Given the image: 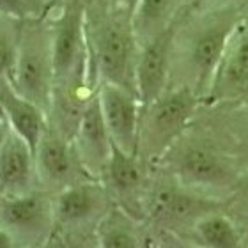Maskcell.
I'll return each mask as SVG.
<instances>
[{
	"instance_id": "6da1fadb",
	"label": "cell",
	"mask_w": 248,
	"mask_h": 248,
	"mask_svg": "<svg viewBox=\"0 0 248 248\" xmlns=\"http://www.w3.org/2000/svg\"><path fill=\"white\" fill-rule=\"evenodd\" d=\"M87 39L93 87L98 91L99 83H115L137 94L135 69L140 48L131 11L128 7L112 11L87 9Z\"/></svg>"
},
{
	"instance_id": "7a4b0ae2",
	"label": "cell",
	"mask_w": 248,
	"mask_h": 248,
	"mask_svg": "<svg viewBox=\"0 0 248 248\" xmlns=\"http://www.w3.org/2000/svg\"><path fill=\"white\" fill-rule=\"evenodd\" d=\"M52 25V53L55 89L96 93L89 75L87 5L83 0H67Z\"/></svg>"
},
{
	"instance_id": "3957f363",
	"label": "cell",
	"mask_w": 248,
	"mask_h": 248,
	"mask_svg": "<svg viewBox=\"0 0 248 248\" xmlns=\"http://www.w3.org/2000/svg\"><path fill=\"white\" fill-rule=\"evenodd\" d=\"M45 18L21 21L20 46L9 80L23 98L48 114L52 107L55 73L52 53V25L45 23Z\"/></svg>"
},
{
	"instance_id": "277c9868",
	"label": "cell",
	"mask_w": 248,
	"mask_h": 248,
	"mask_svg": "<svg viewBox=\"0 0 248 248\" xmlns=\"http://www.w3.org/2000/svg\"><path fill=\"white\" fill-rule=\"evenodd\" d=\"M199 96L191 87L167 89L160 98L142 107L139 137L140 153L147 160H161L181 140L195 114Z\"/></svg>"
},
{
	"instance_id": "5b68a950",
	"label": "cell",
	"mask_w": 248,
	"mask_h": 248,
	"mask_svg": "<svg viewBox=\"0 0 248 248\" xmlns=\"http://www.w3.org/2000/svg\"><path fill=\"white\" fill-rule=\"evenodd\" d=\"M55 223L53 199L43 190L0 193V229L13 248H37L52 238Z\"/></svg>"
},
{
	"instance_id": "8992f818",
	"label": "cell",
	"mask_w": 248,
	"mask_h": 248,
	"mask_svg": "<svg viewBox=\"0 0 248 248\" xmlns=\"http://www.w3.org/2000/svg\"><path fill=\"white\" fill-rule=\"evenodd\" d=\"M239 18L241 15L236 7H222L206 16V20L191 32L186 53L188 66L195 80L191 89L197 93V96L215 89L229 39Z\"/></svg>"
},
{
	"instance_id": "52a82bcc",
	"label": "cell",
	"mask_w": 248,
	"mask_h": 248,
	"mask_svg": "<svg viewBox=\"0 0 248 248\" xmlns=\"http://www.w3.org/2000/svg\"><path fill=\"white\" fill-rule=\"evenodd\" d=\"M165 156H170L174 174L188 188H232L239 176L232 160L207 144L176 142Z\"/></svg>"
},
{
	"instance_id": "ba28073f",
	"label": "cell",
	"mask_w": 248,
	"mask_h": 248,
	"mask_svg": "<svg viewBox=\"0 0 248 248\" xmlns=\"http://www.w3.org/2000/svg\"><path fill=\"white\" fill-rule=\"evenodd\" d=\"M34 156L37 179L48 190L61 191L80 181L93 179L83 169L73 140L53 128L50 123L34 151Z\"/></svg>"
},
{
	"instance_id": "9c48e42d",
	"label": "cell",
	"mask_w": 248,
	"mask_h": 248,
	"mask_svg": "<svg viewBox=\"0 0 248 248\" xmlns=\"http://www.w3.org/2000/svg\"><path fill=\"white\" fill-rule=\"evenodd\" d=\"M98 98L112 142L129 155H139L142 103L139 96L115 83H99Z\"/></svg>"
},
{
	"instance_id": "30bf717a",
	"label": "cell",
	"mask_w": 248,
	"mask_h": 248,
	"mask_svg": "<svg viewBox=\"0 0 248 248\" xmlns=\"http://www.w3.org/2000/svg\"><path fill=\"white\" fill-rule=\"evenodd\" d=\"M176 29L169 25L149 41L142 43L135 69V89L142 107H147L167 91L170 73V53Z\"/></svg>"
},
{
	"instance_id": "8fae6325",
	"label": "cell",
	"mask_w": 248,
	"mask_h": 248,
	"mask_svg": "<svg viewBox=\"0 0 248 248\" xmlns=\"http://www.w3.org/2000/svg\"><path fill=\"white\" fill-rule=\"evenodd\" d=\"M73 145L89 176L93 179H101L105 167L112 156L114 142L101 112L98 91L93 94V98L89 99L83 108L77 131L73 135Z\"/></svg>"
},
{
	"instance_id": "7c38bea8",
	"label": "cell",
	"mask_w": 248,
	"mask_h": 248,
	"mask_svg": "<svg viewBox=\"0 0 248 248\" xmlns=\"http://www.w3.org/2000/svg\"><path fill=\"white\" fill-rule=\"evenodd\" d=\"M108 191L96 179L80 181L57 191L53 197L55 223L62 229H80L89 223H99L107 213Z\"/></svg>"
},
{
	"instance_id": "4fadbf2b",
	"label": "cell",
	"mask_w": 248,
	"mask_h": 248,
	"mask_svg": "<svg viewBox=\"0 0 248 248\" xmlns=\"http://www.w3.org/2000/svg\"><path fill=\"white\" fill-rule=\"evenodd\" d=\"M217 204L209 199L197 195L188 190V186L181 181L177 185L161 183L155 186L147 197V213L161 223H183L191 220V217L199 220L202 215L215 211Z\"/></svg>"
},
{
	"instance_id": "5bb4252c",
	"label": "cell",
	"mask_w": 248,
	"mask_h": 248,
	"mask_svg": "<svg viewBox=\"0 0 248 248\" xmlns=\"http://www.w3.org/2000/svg\"><path fill=\"white\" fill-rule=\"evenodd\" d=\"M36 156L29 142L11 129L0 153V193H25L36 190Z\"/></svg>"
},
{
	"instance_id": "9a60e30c",
	"label": "cell",
	"mask_w": 248,
	"mask_h": 248,
	"mask_svg": "<svg viewBox=\"0 0 248 248\" xmlns=\"http://www.w3.org/2000/svg\"><path fill=\"white\" fill-rule=\"evenodd\" d=\"M0 103L11 129L29 142L36 151L43 133L48 128V114L37 105L23 98L11 83L9 78H0Z\"/></svg>"
},
{
	"instance_id": "2e32d148",
	"label": "cell",
	"mask_w": 248,
	"mask_h": 248,
	"mask_svg": "<svg viewBox=\"0 0 248 248\" xmlns=\"http://www.w3.org/2000/svg\"><path fill=\"white\" fill-rule=\"evenodd\" d=\"M107 191H112L121 202H139L144 172L139 155H129L114 145L112 156L101 176Z\"/></svg>"
},
{
	"instance_id": "e0dca14e",
	"label": "cell",
	"mask_w": 248,
	"mask_h": 248,
	"mask_svg": "<svg viewBox=\"0 0 248 248\" xmlns=\"http://www.w3.org/2000/svg\"><path fill=\"white\" fill-rule=\"evenodd\" d=\"M98 248H149L151 241L140 232L133 215L123 207H114L105 213L96 225Z\"/></svg>"
},
{
	"instance_id": "ac0fdd59",
	"label": "cell",
	"mask_w": 248,
	"mask_h": 248,
	"mask_svg": "<svg viewBox=\"0 0 248 248\" xmlns=\"http://www.w3.org/2000/svg\"><path fill=\"white\" fill-rule=\"evenodd\" d=\"M218 82L231 87H248V16L239 18L229 39L225 57L217 77Z\"/></svg>"
},
{
	"instance_id": "d6986e66",
	"label": "cell",
	"mask_w": 248,
	"mask_h": 248,
	"mask_svg": "<svg viewBox=\"0 0 248 248\" xmlns=\"http://www.w3.org/2000/svg\"><path fill=\"white\" fill-rule=\"evenodd\" d=\"M195 243L201 248H241V231L220 211H209L193 222Z\"/></svg>"
},
{
	"instance_id": "ffe728a7",
	"label": "cell",
	"mask_w": 248,
	"mask_h": 248,
	"mask_svg": "<svg viewBox=\"0 0 248 248\" xmlns=\"http://www.w3.org/2000/svg\"><path fill=\"white\" fill-rule=\"evenodd\" d=\"M176 0H139L131 11L133 29L139 43L149 41L151 37L172 23Z\"/></svg>"
},
{
	"instance_id": "44dd1931",
	"label": "cell",
	"mask_w": 248,
	"mask_h": 248,
	"mask_svg": "<svg viewBox=\"0 0 248 248\" xmlns=\"http://www.w3.org/2000/svg\"><path fill=\"white\" fill-rule=\"evenodd\" d=\"M21 20L0 13V78H11L20 46Z\"/></svg>"
},
{
	"instance_id": "7402d4cb",
	"label": "cell",
	"mask_w": 248,
	"mask_h": 248,
	"mask_svg": "<svg viewBox=\"0 0 248 248\" xmlns=\"http://www.w3.org/2000/svg\"><path fill=\"white\" fill-rule=\"evenodd\" d=\"M52 7L50 0H0V13L18 20L45 18Z\"/></svg>"
},
{
	"instance_id": "603a6c76",
	"label": "cell",
	"mask_w": 248,
	"mask_h": 248,
	"mask_svg": "<svg viewBox=\"0 0 248 248\" xmlns=\"http://www.w3.org/2000/svg\"><path fill=\"white\" fill-rule=\"evenodd\" d=\"M232 193L239 204L248 211V169L245 172H239L238 179L232 186Z\"/></svg>"
},
{
	"instance_id": "cb8c5ba5",
	"label": "cell",
	"mask_w": 248,
	"mask_h": 248,
	"mask_svg": "<svg viewBox=\"0 0 248 248\" xmlns=\"http://www.w3.org/2000/svg\"><path fill=\"white\" fill-rule=\"evenodd\" d=\"M89 11H112L128 7V0H83Z\"/></svg>"
},
{
	"instance_id": "d4e9b609",
	"label": "cell",
	"mask_w": 248,
	"mask_h": 248,
	"mask_svg": "<svg viewBox=\"0 0 248 248\" xmlns=\"http://www.w3.org/2000/svg\"><path fill=\"white\" fill-rule=\"evenodd\" d=\"M158 245L161 248H201L197 243H188V241L177 238L174 234H165Z\"/></svg>"
},
{
	"instance_id": "484cf974",
	"label": "cell",
	"mask_w": 248,
	"mask_h": 248,
	"mask_svg": "<svg viewBox=\"0 0 248 248\" xmlns=\"http://www.w3.org/2000/svg\"><path fill=\"white\" fill-rule=\"evenodd\" d=\"M234 117H236V124L241 128V131H243L245 135H248V105L245 108L238 110V114L234 115Z\"/></svg>"
},
{
	"instance_id": "4316f807",
	"label": "cell",
	"mask_w": 248,
	"mask_h": 248,
	"mask_svg": "<svg viewBox=\"0 0 248 248\" xmlns=\"http://www.w3.org/2000/svg\"><path fill=\"white\" fill-rule=\"evenodd\" d=\"M37 248H67V245L62 241V238H59L57 234H53L46 243H43L41 247H37Z\"/></svg>"
},
{
	"instance_id": "83f0119b",
	"label": "cell",
	"mask_w": 248,
	"mask_h": 248,
	"mask_svg": "<svg viewBox=\"0 0 248 248\" xmlns=\"http://www.w3.org/2000/svg\"><path fill=\"white\" fill-rule=\"evenodd\" d=\"M9 133H11L9 123H7V121L0 123V153L4 149V144H5V140H7V137H9Z\"/></svg>"
},
{
	"instance_id": "f1b7e54d",
	"label": "cell",
	"mask_w": 248,
	"mask_h": 248,
	"mask_svg": "<svg viewBox=\"0 0 248 248\" xmlns=\"http://www.w3.org/2000/svg\"><path fill=\"white\" fill-rule=\"evenodd\" d=\"M0 248H13V245H11L9 238L5 236V232L0 229Z\"/></svg>"
},
{
	"instance_id": "f546056e",
	"label": "cell",
	"mask_w": 248,
	"mask_h": 248,
	"mask_svg": "<svg viewBox=\"0 0 248 248\" xmlns=\"http://www.w3.org/2000/svg\"><path fill=\"white\" fill-rule=\"evenodd\" d=\"M220 2V0H193V7H207V5H213Z\"/></svg>"
},
{
	"instance_id": "4dcf8cb0",
	"label": "cell",
	"mask_w": 248,
	"mask_h": 248,
	"mask_svg": "<svg viewBox=\"0 0 248 248\" xmlns=\"http://www.w3.org/2000/svg\"><path fill=\"white\" fill-rule=\"evenodd\" d=\"M5 119V112H4V107H2V103H0V123H4Z\"/></svg>"
},
{
	"instance_id": "1f68e13d",
	"label": "cell",
	"mask_w": 248,
	"mask_h": 248,
	"mask_svg": "<svg viewBox=\"0 0 248 248\" xmlns=\"http://www.w3.org/2000/svg\"><path fill=\"white\" fill-rule=\"evenodd\" d=\"M139 0H128V9L129 11H133V7H135V4H137Z\"/></svg>"
},
{
	"instance_id": "d6a6232c",
	"label": "cell",
	"mask_w": 248,
	"mask_h": 248,
	"mask_svg": "<svg viewBox=\"0 0 248 248\" xmlns=\"http://www.w3.org/2000/svg\"><path fill=\"white\" fill-rule=\"evenodd\" d=\"M151 248H161V247L158 243H153V241H151Z\"/></svg>"
},
{
	"instance_id": "836d02e7",
	"label": "cell",
	"mask_w": 248,
	"mask_h": 248,
	"mask_svg": "<svg viewBox=\"0 0 248 248\" xmlns=\"http://www.w3.org/2000/svg\"><path fill=\"white\" fill-rule=\"evenodd\" d=\"M50 2H52V0H50Z\"/></svg>"
},
{
	"instance_id": "e575fe53",
	"label": "cell",
	"mask_w": 248,
	"mask_h": 248,
	"mask_svg": "<svg viewBox=\"0 0 248 248\" xmlns=\"http://www.w3.org/2000/svg\"><path fill=\"white\" fill-rule=\"evenodd\" d=\"M149 248H151V247H149Z\"/></svg>"
}]
</instances>
